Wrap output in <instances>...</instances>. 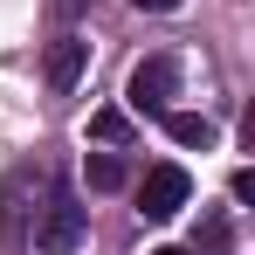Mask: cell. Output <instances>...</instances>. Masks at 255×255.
Wrapping results in <instances>:
<instances>
[{
    "label": "cell",
    "instance_id": "1",
    "mask_svg": "<svg viewBox=\"0 0 255 255\" xmlns=\"http://www.w3.org/2000/svg\"><path fill=\"white\" fill-rule=\"evenodd\" d=\"M76 242H83V200L69 186H55L42 200V214H35V249L42 255H69Z\"/></svg>",
    "mask_w": 255,
    "mask_h": 255
},
{
    "label": "cell",
    "instance_id": "2",
    "mask_svg": "<svg viewBox=\"0 0 255 255\" xmlns=\"http://www.w3.org/2000/svg\"><path fill=\"white\" fill-rule=\"evenodd\" d=\"M172 90H179V62H172V55H145V62L131 69V83H125V104L138 118H166Z\"/></svg>",
    "mask_w": 255,
    "mask_h": 255
},
{
    "label": "cell",
    "instance_id": "3",
    "mask_svg": "<svg viewBox=\"0 0 255 255\" xmlns=\"http://www.w3.org/2000/svg\"><path fill=\"white\" fill-rule=\"evenodd\" d=\"M186 193H193L186 166H152L145 186H138V207H145V221H172V214L186 207Z\"/></svg>",
    "mask_w": 255,
    "mask_h": 255
},
{
    "label": "cell",
    "instance_id": "4",
    "mask_svg": "<svg viewBox=\"0 0 255 255\" xmlns=\"http://www.w3.org/2000/svg\"><path fill=\"white\" fill-rule=\"evenodd\" d=\"M42 76H48V90H76V76H83V42H48V62H42Z\"/></svg>",
    "mask_w": 255,
    "mask_h": 255
},
{
    "label": "cell",
    "instance_id": "5",
    "mask_svg": "<svg viewBox=\"0 0 255 255\" xmlns=\"http://www.w3.org/2000/svg\"><path fill=\"white\" fill-rule=\"evenodd\" d=\"M166 138H172V145H200V152H207V145H214V125L200 118V111H166Z\"/></svg>",
    "mask_w": 255,
    "mask_h": 255
},
{
    "label": "cell",
    "instance_id": "6",
    "mask_svg": "<svg viewBox=\"0 0 255 255\" xmlns=\"http://www.w3.org/2000/svg\"><path fill=\"white\" fill-rule=\"evenodd\" d=\"M90 186H97V193H118V186H125V159H118V152H97V159H90Z\"/></svg>",
    "mask_w": 255,
    "mask_h": 255
},
{
    "label": "cell",
    "instance_id": "7",
    "mask_svg": "<svg viewBox=\"0 0 255 255\" xmlns=\"http://www.w3.org/2000/svg\"><path fill=\"white\" fill-rule=\"evenodd\" d=\"M90 138H104V145H125V138H131V118H125V111H90Z\"/></svg>",
    "mask_w": 255,
    "mask_h": 255
},
{
    "label": "cell",
    "instance_id": "8",
    "mask_svg": "<svg viewBox=\"0 0 255 255\" xmlns=\"http://www.w3.org/2000/svg\"><path fill=\"white\" fill-rule=\"evenodd\" d=\"M138 7H152V14H172V7H179V0H138Z\"/></svg>",
    "mask_w": 255,
    "mask_h": 255
},
{
    "label": "cell",
    "instance_id": "9",
    "mask_svg": "<svg viewBox=\"0 0 255 255\" xmlns=\"http://www.w3.org/2000/svg\"><path fill=\"white\" fill-rule=\"evenodd\" d=\"M152 255H186V249H152Z\"/></svg>",
    "mask_w": 255,
    "mask_h": 255
}]
</instances>
